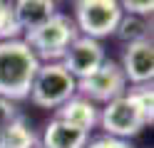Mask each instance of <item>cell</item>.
Masks as SVG:
<instances>
[{
    "label": "cell",
    "instance_id": "obj_1",
    "mask_svg": "<svg viewBox=\"0 0 154 148\" xmlns=\"http://www.w3.org/2000/svg\"><path fill=\"white\" fill-rule=\"evenodd\" d=\"M37 69L40 62L23 37L0 42V99L10 104L27 99Z\"/></svg>",
    "mask_w": 154,
    "mask_h": 148
},
{
    "label": "cell",
    "instance_id": "obj_2",
    "mask_svg": "<svg viewBox=\"0 0 154 148\" xmlns=\"http://www.w3.org/2000/svg\"><path fill=\"white\" fill-rule=\"evenodd\" d=\"M77 37H80V32H77L72 17L65 13H55L42 27H37L35 32H27L23 42L32 49V54L37 57L40 64H50V62H60L67 47Z\"/></svg>",
    "mask_w": 154,
    "mask_h": 148
},
{
    "label": "cell",
    "instance_id": "obj_3",
    "mask_svg": "<svg viewBox=\"0 0 154 148\" xmlns=\"http://www.w3.org/2000/svg\"><path fill=\"white\" fill-rule=\"evenodd\" d=\"M122 20L119 0H77L72 5V22L77 32L90 39H100L114 35Z\"/></svg>",
    "mask_w": 154,
    "mask_h": 148
},
{
    "label": "cell",
    "instance_id": "obj_4",
    "mask_svg": "<svg viewBox=\"0 0 154 148\" xmlns=\"http://www.w3.org/2000/svg\"><path fill=\"white\" fill-rule=\"evenodd\" d=\"M75 94H77V82L67 74V69L60 62H50V64H40L27 99L40 109H60Z\"/></svg>",
    "mask_w": 154,
    "mask_h": 148
},
{
    "label": "cell",
    "instance_id": "obj_5",
    "mask_svg": "<svg viewBox=\"0 0 154 148\" xmlns=\"http://www.w3.org/2000/svg\"><path fill=\"white\" fill-rule=\"evenodd\" d=\"M127 89H129V84L124 79V72H122L119 62H114V59H104L97 72H92L90 77L77 82V94L92 104H102V106L124 96Z\"/></svg>",
    "mask_w": 154,
    "mask_h": 148
},
{
    "label": "cell",
    "instance_id": "obj_6",
    "mask_svg": "<svg viewBox=\"0 0 154 148\" xmlns=\"http://www.w3.org/2000/svg\"><path fill=\"white\" fill-rule=\"evenodd\" d=\"M100 126L104 128V133L109 138H117V141L134 138V136H139L144 128H147L137 104L132 101L129 94L114 99V101L104 104L100 109Z\"/></svg>",
    "mask_w": 154,
    "mask_h": 148
},
{
    "label": "cell",
    "instance_id": "obj_7",
    "mask_svg": "<svg viewBox=\"0 0 154 148\" xmlns=\"http://www.w3.org/2000/svg\"><path fill=\"white\" fill-rule=\"evenodd\" d=\"M104 59H107V54H104L102 42L80 35L70 47H67V52L60 59V64L67 69V74H70L75 82H80V79L90 77L92 72H97Z\"/></svg>",
    "mask_w": 154,
    "mask_h": 148
},
{
    "label": "cell",
    "instance_id": "obj_8",
    "mask_svg": "<svg viewBox=\"0 0 154 148\" xmlns=\"http://www.w3.org/2000/svg\"><path fill=\"white\" fill-rule=\"evenodd\" d=\"M119 67L124 72L127 84H132V86L152 84V79H154V45H152V39L127 45Z\"/></svg>",
    "mask_w": 154,
    "mask_h": 148
},
{
    "label": "cell",
    "instance_id": "obj_9",
    "mask_svg": "<svg viewBox=\"0 0 154 148\" xmlns=\"http://www.w3.org/2000/svg\"><path fill=\"white\" fill-rule=\"evenodd\" d=\"M55 111H57L55 118H60L62 123L72 126V128H77V131H82V133H90L92 128L100 123V106L87 101V99L80 96V94H75L70 101H65L60 109H55Z\"/></svg>",
    "mask_w": 154,
    "mask_h": 148
},
{
    "label": "cell",
    "instance_id": "obj_10",
    "mask_svg": "<svg viewBox=\"0 0 154 148\" xmlns=\"http://www.w3.org/2000/svg\"><path fill=\"white\" fill-rule=\"evenodd\" d=\"M55 13H57V3H52V0H17V3H13V15L23 35L42 27Z\"/></svg>",
    "mask_w": 154,
    "mask_h": 148
},
{
    "label": "cell",
    "instance_id": "obj_11",
    "mask_svg": "<svg viewBox=\"0 0 154 148\" xmlns=\"http://www.w3.org/2000/svg\"><path fill=\"white\" fill-rule=\"evenodd\" d=\"M37 141H40L37 148H85L90 143V133H82L77 128L62 123L60 118H52Z\"/></svg>",
    "mask_w": 154,
    "mask_h": 148
},
{
    "label": "cell",
    "instance_id": "obj_12",
    "mask_svg": "<svg viewBox=\"0 0 154 148\" xmlns=\"http://www.w3.org/2000/svg\"><path fill=\"white\" fill-rule=\"evenodd\" d=\"M37 146H40V141L23 114H17L0 133V148H37Z\"/></svg>",
    "mask_w": 154,
    "mask_h": 148
},
{
    "label": "cell",
    "instance_id": "obj_13",
    "mask_svg": "<svg viewBox=\"0 0 154 148\" xmlns=\"http://www.w3.org/2000/svg\"><path fill=\"white\" fill-rule=\"evenodd\" d=\"M114 37L122 39L127 45H134V42H147L152 39V22L147 17H137V15H124L122 13V20L117 30H114Z\"/></svg>",
    "mask_w": 154,
    "mask_h": 148
},
{
    "label": "cell",
    "instance_id": "obj_14",
    "mask_svg": "<svg viewBox=\"0 0 154 148\" xmlns=\"http://www.w3.org/2000/svg\"><path fill=\"white\" fill-rule=\"evenodd\" d=\"M127 94L132 96V101L137 104L139 114H142V118H144V123L152 126V123H154V89H152V84L132 86V89H127Z\"/></svg>",
    "mask_w": 154,
    "mask_h": 148
},
{
    "label": "cell",
    "instance_id": "obj_15",
    "mask_svg": "<svg viewBox=\"0 0 154 148\" xmlns=\"http://www.w3.org/2000/svg\"><path fill=\"white\" fill-rule=\"evenodd\" d=\"M20 27L15 22L13 15V3L8 0H0V42H8V39H20Z\"/></svg>",
    "mask_w": 154,
    "mask_h": 148
},
{
    "label": "cell",
    "instance_id": "obj_16",
    "mask_svg": "<svg viewBox=\"0 0 154 148\" xmlns=\"http://www.w3.org/2000/svg\"><path fill=\"white\" fill-rule=\"evenodd\" d=\"M119 7H122V13H124V15L149 17V15H152V10H154V3H152V0H142V3H134V0H122Z\"/></svg>",
    "mask_w": 154,
    "mask_h": 148
},
{
    "label": "cell",
    "instance_id": "obj_17",
    "mask_svg": "<svg viewBox=\"0 0 154 148\" xmlns=\"http://www.w3.org/2000/svg\"><path fill=\"white\" fill-rule=\"evenodd\" d=\"M85 148H132V146H129L127 141H117V138L102 136V138H92Z\"/></svg>",
    "mask_w": 154,
    "mask_h": 148
},
{
    "label": "cell",
    "instance_id": "obj_18",
    "mask_svg": "<svg viewBox=\"0 0 154 148\" xmlns=\"http://www.w3.org/2000/svg\"><path fill=\"white\" fill-rule=\"evenodd\" d=\"M17 116V109H15V104H10V101H5V99H0V133H3V128L13 121V118Z\"/></svg>",
    "mask_w": 154,
    "mask_h": 148
}]
</instances>
